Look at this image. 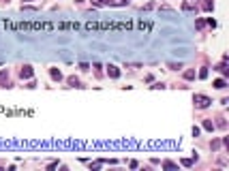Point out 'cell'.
I'll return each mask as SVG.
<instances>
[{"instance_id": "cell-12", "label": "cell", "mask_w": 229, "mask_h": 171, "mask_svg": "<svg viewBox=\"0 0 229 171\" xmlns=\"http://www.w3.org/2000/svg\"><path fill=\"white\" fill-rule=\"evenodd\" d=\"M184 77H186V79H195V71H186Z\"/></svg>"}, {"instance_id": "cell-1", "label": "cell", "mask_w": 229, "mask_h": 171, "mask_svg": "<svg viewBox=\"0 0 229 171\" xmlns=\"http://www.w3.org/2000/svg\"><path fill=\"white\" fill-rule=\"evenodd\" d=\"M193 103H195V107H199V109H206V107H208L212 101H210L206 94H195V96H193Z\"/></svg>"}, {"instance_id": "cell-9", "label": "cell", "mask_w": 229, "mask_h": 171, "mask_svg": "<svg viewBox=\"0 0 229 171\" xmlns=\"http://www.w3.org/2000/svg\"><path fill=\"white\" fill-rule=\"evenodd\" d=\"M225 79H216V82H214V88H219V90H223V88H225Z\"/></svg>"}, {"instance_id": "cell-8", "label": "cell", "mask_w": 229, "mask_h": 171, "mask_svg": "<svg viewBox=\"0 0 229 171\" xmlns=\"http://www.w3.org/2000/svg\"><path fill=\"white\" fill-rule=\"evenodd\" d=\"M69 86H73V88H82V86H79V79H77V77H69Z\"/></svg>"}, {"instance_id": "cell-2", "label": "cell", "mask_w": 229, "mask_h": 171, "mask_svg": "<svg viewBox=\"0 0 229 171\" xmlns=\"http://www.w3.org/2000/svg\"><path fill=\"white\" fill-rule=\"evenodd\" d=\"M19 75H22V79H30V77L34 75V71H32V66H24V69L19 71Z\"/></svg>"}, {"instance_id": "cell-7", "label": "cell", "mask_w": 229, "mask_h": 171, "mask_svg": "<svg viewBox=\"0 0 229 171\" xmlns=\"http://www.w3.org/2000/svg\"><path fill=\"white\" fill-rule=\"evenodd\" d=\"M127 2H129V0H111V2H109V6H124Z\"/></svg>"}, {"instance_id": "cell-3", "label": "cell", "mask_w": 229, "mask_h": 171, "mask_svg": "<svg viewBox=\"0 0 229 171\" xmlns=\"http://www.w3.org/2000/svg\"><path fill=\"white\" fill-rule=\"evenodd\" d=\"M182 9H184V11H193V9H197V0H184Z\"/></svg>"}, {"instance_id": "cell-14", "label": "cell", "mask_w": 229, "mask_h": 171, "mask_svg": "<svg viewBox=\"0 0 229 171\" xmlns=\"http://www.w3.org/2000/svg\"><path fill=\"white\" fill-rule=\"evenodd\" d=\"M163 167H165V169H176V165H174V163H163Z\"/></svg>"}, {"instance_id": "cell-11", "label": "cell", "mask_w": 229, "mask_h": 171, "mask_svg": "<svg viewBox=\"0 0 229 171\" xmlns=\"http://www.w3.org/2000/svg\"><path fill=\"white\" fill-rule=\"evenodd\" d=\"M203 128H206V130H212V128H214V124H212L210 120H206V122H203Z\"/></svg>"}, {"instance_id": "cell-4", "label": "cell", "mask_w": 229, "mask_h": 171, "mask_svg": "<svg viewBox=\"0 0 229 171\" xmlns=\"http://www.w3.org/2000/svg\"><path fill=\"white\" fill-rule=\"evenodd\" d=\"M0 86L2 88H9V75H6V71H0Z\"/></svg>"}, {"instance_id": "cell-13", "label": "cell", "mask_w": 229, "mask_h": 171, "mask_svg": "<svg viewBox=\"0 0 229 171\" xmlns=\"http://www.w3.org/2000/svg\"><path fill=\"white\" fill-rule=\"evenodd\" d=\"M199 77L206 79V77H208V69H201V71H199Z\"/></svg>"}, {"instance_id": "cell-10", "label": "cell", "mask_w": 229, "mask_h": 171, "mask_svg": "<svg viewBox=\"0 0 229 171\" xmlns=\"http://www.w3.org/2000/svg\"><path fill=\"white\" fill-rule=\"evenodd\" d=\"M92 2H94V4H98V6H105V4H109L111 0H92Z\"/></svg>"}, {"instance_id": "cell-5", "label": "cell", "mask_w": 229, "mask_h": 171, "mask_svg": "<svg viewBox=\"0 0 229 171\" xmlns=\"http://www.w3.org/2000/svg\"><path fill=\"white\" fill-rule=\"evenodd\" d=\"M107 73H109V77H114V79H116V77H120L118 66H111V64H109V66H107Z\"/></svg>"}, {"instance_id": "cell-6", "label": "cell", "mask_w": 229, "mask_h": 171, "mask_svg": "<svg viewBox=\"0 0 229 171\" xmlns=\"http://www.w3.org/2000/svg\"><path fill=\"white\" fill-rule=\"evenodd\" d=\"M49 75H51V77H54V79H58V82H60V79H62V73H60V71H58V69H51V71H49Z\"/></svg>"}, {"instance_id": "cell-15", "label": "cell", "mask_w": 229, "mask_h": 171, "mask_svg": "<svg viewBox=\"0 0 229 171\" xmlns=\"http://www.w3.org/2000/svg\"><path fill=\"white\" fill-rule=\"evenodd\" d=\"M182 165H186V167H191V165H193V161H191V158H184V161H182Z\"/></svg>"}]
</instances>
